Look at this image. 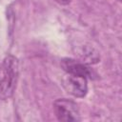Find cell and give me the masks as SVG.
I'll return each instance as SVG.
<instances>
[{"label": "cell", "mask_w": 122, "mask_h": 122, "mask_svg": "<svg viewBox=\"0 0 122 122\" xmlns=\"http://www.w3.org/2000/svg\"><path fill=\"white\" fill-rule=\"evenodd\" d=\"M118 1H120V0H118Z\"/></svg>", "instance_id": "obj_6"}, {"label": "cell", "mask_w": 122, "mask_h": 122, "mask_svg": "<svg viewBox=\"0 0 122 122\" xmlns=\"http://www.w3.org/2000/svg\"><path fill=\"white\" fill-rule=\"evenodd\" d=\"M61 67L63 70L70 74H76V75H82L85 77H90L92 75V72L90 69L83 63H80L73 59H63L61 61Z\"/></svg>", "instance_id": "obj_4"}, {"label": "cell", "mask_w": 122, "mask_h": 122, "mask_svg": "<svg viewBox=\"0 0 122 122\" xmlns=\"http://www.w3.org/2000/svg\"><path fill=\"white\" fill-rule=\"evenodd\" d=\"M63 83L66 91L74 97H84L88 92L87 77L85 76L67 73Z\"/></svg>", "instance_id": "obj_3"}, {"label": "cell", "mask_w": 122, "mask_h": 122, "mask_svg": "<svg viewBox=\"0 0 122 122\" xmlns=\"http://www.w3.org/2000/svg\"><path fill=\"white\" fill-rule=\"evenodd\" d=\"M56 2H58L59 4H62V5H67L71 2V0H55Z\"/></svg>", "instance_id": "obj_5"}, {"label": "cell", "mask_w": 122, "mask_h": 122, "mask_svg": "<svg viewBox=\"0 0 122 122\" xmlns=\"http://www.w3.org/2000/svg\"><path fill=\"white\" fill-rule=\"evenodd\" d=\"M18 74V59L13 55H7L0 64V100H6L12 96Z\"/></svg>", "instance_id": "obj_1"}, {"label": "cell", "mask_w": 122, "mask_h": 122, "mask_svg": "<svg viewBox=\"0 0 122 122\" xmlns=\"http://www.w3.org/2000/svg\"><path fill=\"white\" fill-rule=\"evenodd\" d=\"M53 110L59 121L71 122V121L80 120L78 106L75 102L70 99H66V98L56 99L53 103Z\"/></svg>", "instance_id": "obj_2"}]
</instances>
